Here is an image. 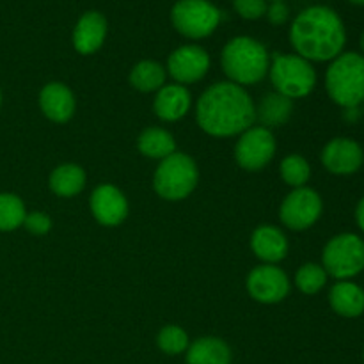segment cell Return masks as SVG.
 <instances>
[{
	"mask_svg": "<svg viewBox=\"0 0 364 364\" xmlns=\"http://www.w3.org/2000/svg\"><path fill=\"white\" fill-rule=\"evenodd\" d=\"M198 124L212 137H235L256 121V107L242 85L217 82L210 85L196 107Z\"/></svg>",
	"mask_w": 364,
	"mask_h": 364,
	"instance_id": "cell-1",
	"label": "cell"
},
{
	"mask_svg": "<svg viewBox=\"0 0 364 364\" xmlns=\"http://www.w3.org/2000/svg\"><path fill=\"white\" fill-rule=\"evenodd\" d=\"M290 43L309 63H327L343 53L347 32L340 14L327 6H311L290 25Z\"/></svg>",
	"mask_w": 364,
	"mask_h": 364,
	"instance_id": "cell-2",
	"label": "cell"
},
{
	"mask_svg": "<svg viewBox=\"0 0 364 364\" xmlns=\"http://www.w3.org/2000/svg\"><path fill=\"white\" fill-rule=\"evenodd\" d=\"M220 64L230 82L237 85H252L267 77L270 55L265 46L255 38H233L220 53Z\"/></svg>",
	"mask_w": 364,
	"mask_h": 364,
	"instance_id": "cell-3",
	"label": "cell"
},
{
	"mask_svg": "<svg viewBox=\"0 0 364 364\" xmlns=\"http://www.w3.org/2000/svg\"><path fill=\"white\" fill-rule=\"evenodd\" d=\"M329 98L343 109H355L364 102V55L340 53L331 60L326 73Z\"/></svg>",
	"mask_w": 364,
	"mask_h": 364,
	"instance_id": "cell-4",
	"label": "cell"
},
{
	"mask_svg": "<svg viewBox=\"0 0 364 364\" xmlns=\"http://www.w3.org/2000/svg\"><path fill=\"white\" fill-rule=\"evenodd\" d=\"M274 89L287 98H304L315 89L316 71L297 53H274L269 68Z\"/></svg>",
	"mask_w": 364,
	"mask_h": 364,
	"instance_id": "cell-5",
	"label": "cell"
},
{
	"mask_svg": "<svg viewBox=\"0 0 364 364\" xmlns=\"http://www.w3.org/2000/svg\"><path fill=\"white\" fill-rule=\"evenodd\" d=\"M199 180L198 166L185 153H173L160 160L153 176V188L156 194L167 201H181L188 198Z\"/></svg>",
	"mask_w": 364,
	"mask_h": 364,
	"instance_id": "cell-6",
	"label": "cell"
},
{
	"mask_svg": "<svg viewBox=\"0 0 364 364\" xmlns=\"http://www.w3.org/2000/svg\"><path fill=\"white\" fill-rule=\"evenodd\" d=\"M322 267L327 276L350 281L364 270V240L355 233H340L331 238L322 252Z\"/></svg>",
	"mask_w": 364,
	"mask_h": 364,
	"instance_id": "cell-7",
	"label": "cell"
},
{
	"mask_svg": "<svg viewBox=\"0 0 364 364\" xmlns=\"http://www.w3.org/2000/svg\"><path fill=\"white\" fill-rule=\"evenodd\" d=\"M223 20V13L210 0H178L171 9V21L188 39L208 38Z\"/></svg>",
	"mask_w": 364,
	"mask_h": 364,
	"instance_id": "cell-8",
	"label": "cell"
},
{
	"mask_svg": "<svg viewBox=\"0 0 364 364\" xmlns=\"http://www.w3.org/2000/svg\"><path fill=\"white\" fill-rule=\"evenodd\" d=\"M323 210L322 198L309 187L294 188L279 208V219L294 231H304L320 219Z\"/></svg>",
	"mask_w": 364,
	"mask_h": 364,
	"instance_id": "cell-9",
	"label": "cell"
},
{
	"mask_svg": "<svg viewBox=\"0 0 364 364\" xmlns=\"http://www.w3.org/2000/svg\"><path fill=\"white\" fill-rule=\"evenodd\" d=\"M276 155V139L269 128L251 127L240 134L235 146V160L245 171H262Z\"/></svg>",
	"mask_w": 364,
	"mask_h": 364,
	"instance_id": "cell-10",
	"label": "cell"
},
{
	"mask_svg": "<svg viewBox=\"0 0 364 364\" xmlns=\"http://www.w3.org/2000/svg\"><path fill=\"white\" fill-rule=\"evenodd\" d=\"M249 295L262 304H277L290 294V279L276 265H259L249 272L245 281Z\"/></svg>",
	"mask_w": 364,
	"mask_h": 364,
	"instance_id": "cell-11",
	"label": "cell"
},
{
	"mask_svg": "<svg viewBox=\"0 0 364 364\" xmlns=\"http://www.w3.org/2000/svg\"><path fill=\"white\" fill-rule=\"evenodd\" d=\"M210 70V55L203 46L183 45L167 59V71L176 84H194Z\"/></svg>",
	"mask_w": 364,
	"mask_h": 364,
	"instance_id": "cell-12",
	"label": "cell"
},
{
	"mask_svg": "<svg viewBox=\"0 0 364 364\" xmlns=\"http://www.w3.org/2000/svg\"><path fill=\"white\" fill-rule=\"evenodd\" d=\"M323 167L338 176H348L361 169L364 164V151L358 141L348 137H336L322 149Z\"/></svg>",
	"mask_w": 364,
	"mask_h": 364,
	"instance_id": "cell-13",
	"label": "cell"
},
{
	"mask_svg": "<svg viewBox=\"0 0 364 364\" xmlns=\"http://www.w3.org/2000/svg\"><path fill=\"white\" fill-rule=\"evenodd\" d=\"M91 212L102 226H119L128 215V201L114 185H100L91 194Z\"/></svg>",
	"mask_w": 364,
	"mask_h": 364,
	"instance_id": "cell-14",
	"label": "cell"
},
{
	"mask_svg": "<svg viewBox=\"0 0 364 364\" xmlns=\"http://www.w3.org/2000/svg\"><path fill=\"white\" fill-rule=\"evenodd\" d=\"M109 31L107 18L100 11H87L73 28V46L82 55H91L103 46Z\"/></svg>",
	"mask_w": 364,
	"mask_h": 364,
	"instance_id": "cell-15",
	"label": "cell"
},
{
	"mask_svg": "<svg viewBox=\"0 0 364 364\" xmlns=\"http://www.w3.org/2000/svg\"><path fill=\"white\" fill-rule=\"evenodd\" d=\"M39 107L53 123H66L75 114V96L68 85L50 82L39 92Z\"/></svg>",
	"mask_w": 364,
	"mask_h": 364,
	"instance_id": "cell-16",
	"label": "cell"
},
{
	"mask_svg": "<svg viewBox=\"0 0 364 364\" xmlns=\"http://www.w3.org/2000/svg\"><path fill=\"white\" fill-rule=\"evenodd\" d=\"M251 249L262 262L267 265H276L277 262L287 258L288 240L281 230L270 224H263L252 231Z\"/></svg>",
	"mask_w": 364,
	"mask_h": 364,
	"instance_id": "cell-17",
	"label": "cell"
},
{
	"mask_svg": "<svg viewBox=\"0 0 364 364\" xmlns=\"http://www.w3.org/2000/svg\"><path fill=\"white\" fill-rule=\"evenodd\" d=\"M191 105V92L187 91L185 85L180 84L164 85L162 89H159L155 102H153V109H155L156 116L162 121H167V123H173V121H178L183 116H187Z\"/></svg>",
	"mask_w": 364,
	"mask_h": 364,
	"instance_id": "cell-18",
	"label": "cell"
},
{
	"mask_svg": "<svg viewBox=\"0 0 364 364\" xmlns=\"http://www.w3.org/2000/svg\"><path fill=\"white\" fill-rule=\"evenodd\" d=\"M329 304L343 318H358L364 313V290L352 281H338L329 291Z\"/></svg>",
	"mask_w": 364,
	"mask_h": 364,
	"instance_id": "cell-19",
	"label": "cell"
},
{
	"mask_svg": "<svg viewBox=\"0 0 364 364\" xmlns=\"http://www.w3.org/2000/svg\"><path fill=\"white\" fill-rule=\"evenodd\" d=\"M231 348L224 340L205 336L187 348V364H231Z\"/></svg>",
	"mask_w": 364,
	"mask_h": 364,
	"instance_id": "cell-20",
	"label": "cell"
},
{
	"mask_svg": "<svg viewBox=\"0 0 364 364\" xmlns=\"http://www.w3.org/2000/svg\"><path fill=\"white\" fill-rule=\"evenodd\" d=\"M48 187L59 198H73L85 187V173L77 164H63L55 167L48 178Z\"/></svg>",
	"mask_w": 364,
	"mask_h": 364,
	"instance_id": "cell-21",
	"label": "cell"
},
{
	"mask_svg": "<svg viewBox=\"0 0 364 364\" xmlns=\"http://www.w3.org/2000/svg\"><path fill=\"white\" fill-rule=\"evenodd\" d=\"M291 100L287 96L279 95V92H270L265 95L259 102L258 109H256V119L262 123L263 128L281 127L287 123L291 116Z\"/></svg>",
	"mask_w": 364,
	"mask_h": 364,
	"instance_id": "cell-22",
	"label": "cell"
},
{
	"mask_svg": "<svg viewBox=\"0 0 364 364\" xmlns=\"http://www.w3.org/2000/svg\"><path fill=\"white\" fill-rule=\"evenodd\" d=\"M137 148L148 159L164 160L176 153V142L167 130L162 128H146L137 139Z\"/></svg>",
	"mask_w": 364,
	"mask_h": 364,
	"instance_id": "cell-23",
	"label": "cell"
},
{
	"mask_svg": "<svg viewBox=\"0 0 364 364\" xmlns=\"http://www.w3.org/2000/svg\"><path fill=\"white\" fill-rule=\"evenodd\" d=\"M130 84L141 92L159 91L166 85V70L156 60H141L130 71Z\"/></svg>",
	"mask_w": 364,
	"mask_h": 364,
	"instance_id": "cell-24",
	"label": "cell"
},
{
	"mask_svg": "<svg viewBox=\"0 0 364 364\" xmlns=\"http://www.w3.org/2000/svg\"><path fill=\"white\" fill-rule=\"evenodd\" d=\"M25 215L27 210L16 194L9 192L0 194V231H14L23 226Z\"/></svg>",
	"mask_w": 364,
	"mask_h": 364,
	"instance_id": "cell-25",
	"label": "cell"
},
{
	"mask_svg": "<svg viewBox=\"0 0 364 364\" xmlns=\"http://www.w3.org/2000/svg\"><path fill=\"white\" fill-rule=\"evenodd\" d=\"M281 178L290 187L299 188L306 187L308 180L311 178V167L302 155H288L281 162Z\"/></svg>",
	"mask_w": 364,
	"mask_h": 364,
	"instance_id": "cell-26",
	"label": "cell"
},
{
	"mask_svg": "<svg viewBox=\"0 0 364 364\" xmlns=\"http://www.w3.org/2000/svg\"><path fill=\"white\" fill-rule=\"evenodd\" d=\"M327 272L323 270L322 265L316 263H306L295 274V284L299 290L306 295H315L326 287L327 283Z\"/></svg>",
	"mask_w": 364,
	"mask_h": 364,
	"instance_id": "cell-27",
	"label": "cell"
},
{
	"mask_svg": "<svg viewBox=\"0 0 364 364\" xmlns=\"http://www.w3.org/2000/svg\"><path fill=\"white\" fill-rule=\"evenodd\" d=\"M156 345L164 354L178 355L187 352L191 341H188V334L181 327L166 326L164 329H160L159 336H156Z\"/></svg>",
	"mask_w": 364,
	"mask_h": 364,
	"instance_id": "cell-28",
	"label": "cell"
},
{
	"mask_svg": "<svg viewBox=\"0 0 364 364\" xmlns=\"http://www.w3.org/2000/svg\"><path fill=\"white\" fill-rule=\"evenodd\" d=\"M269 2L267 0H233V9L244 20H259L265 16Z\"/></svg>",
	"mask_w": 364,
	"mask_h": 364,
	"instance_id": "cell-29",
	"label": "cell"
},
{
	"mask_svg": "<svg viewBox=\"0 0 364 364\" xmlns=\"http://www.w3.org/2000/svg\"><path fill=\"white\" fill-rule=\"evenodd\" d=\"M23 226L27 228V231H31L32 235L41 237V235H46L52 230V219L43 212H31L25 215Z\"/></svg>",
	"mask_w": 364,
	"mask_h": 364,
	"instance_id": "cell-30",
	"label": "cell"
},
{
	"mask_svg": "<svg viewBox=\"0 0 364 364\" xmlns=\"http://www.w3.org/2000/svg\"><path fill=\"white\" fill-rule=\"evenodd\" d=\"M265 16L272 25H284L290 18V9L284 2H270Z\"/></svg>",
	"mask_w": 364,
	"mask_h": 364,
	"instance_id": "cell-31",
	"label": "cell"
},
{
	"mask_svg": "<svg viewBox=\"0 0 364 364\" xmlns=\"http://www.w3.org/2000/svg\"><path fill=\"white\" fill-rule=\"evenodd\" d=\"M355 223H358L359 230L364 233V198H361V201L355 206Z\"/></svg>",
	"mask_w": 364,
	"mask_h": 364,
	"instance_id": "cell-32",
	"label": "cell"
},
{
	"mask_svg": "<svg viewBox=\"0 0 364 364\" xmlns=\"http://www.w3.org/2000/svg\"><path fill=\"white\" fill-rule=\"evenodd\" d=\"M350 4H354V6H364V0H348Z\"/></svg>",
	"mask_w": 364,
	"mask_h": 364,
	"instance_id": "cell-33",
	"label": "cell"
},
{
	"mask_svg": "<svg viewBox=\"0 0 364 364\" xmlns=\"http://www.w3.org/2000/svg\"><path fill=\"white\" fill-rule=\"evenodd\" d=\"M361 48H363V52H364V32H363V38H361Z\"/></svg>",
	"mask_w": 364,
	"mask_h": 364,
	"instance_id": "cell-34",
	"label": "cell"
},
{
	"mask_svg": "<svg viewBox=\"0 0 364 364\" xmlns=\"http://www.w3.org/2000/svg\"><path fill=\"white\" fill-rule=\"evenodd\" d=\"M269 2V0H267ZM270 2H284V0H270Z\"/></svg>",
	"mask_w": 364,
	"mask_h": 364,
	"instance_id": "cell-35",
	"label": "cell"
},
{
	"mask_svg": "<svg viewBox=\"0 0 364 364\" xmlns=\"http://www.w3.org/2000/svg\"><path fill=\"white\" fill-rule=\"evenodd\" d=\"M0 107H2V92H0Z\"/></svg>",
	"mask_w": 364,
	"mask_h": 364,
	"instance_id": "cell-36",
	"label": "cell"
},
{
	"mask_svg": "<svg viewBox=\"0 0 364 364\" xmlns=\"http://www.w3.org/2000/svg\"><path fill=\"white\" fill-rule=\"evenodd\" d=\"M363 359H364V348H363Z\"/></svg>",
	"mask_w": 364,
	"mask_h": 364,
	"instance_id": "cell-37",
	"label": "cell"
}]
</instances>
